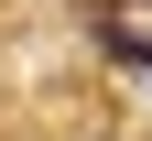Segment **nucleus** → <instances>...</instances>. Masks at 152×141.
Listing matches in <instances>:
<instances>
[{"mask_svg":"<svg viewBox=\"0 0 152 141\" xmlns=\"http://www.w3.org/2000/svg\"><path fill=\"white\" fill-rule=\"evenodd\" d=\"M109 54H120V65H152V33H130V22H109Z\"/></svg>","mask_w":152,"mask_h":141,"instance_id":"1","label":"nucleus"}]
</instances>
